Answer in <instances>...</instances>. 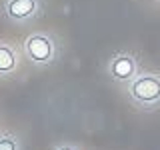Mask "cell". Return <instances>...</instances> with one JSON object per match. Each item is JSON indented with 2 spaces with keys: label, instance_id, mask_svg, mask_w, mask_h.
Wrapping results in <instances>:
<instances>
[{
  "label": "cell",
  "instance_id": "cell-7",
  "mask_svg": "<svg viewBox=\"0 0 160 150\" xmlns=\"http://www.w3.org/2000/svg\"><path fill=\"white\" fill-rule=\"evenodd\" d=\"M58 150H74V148H70V146H62V148H58Z\"/></svg>",
  "mask_w": 160,
  "mask_h": 150
},
{
  "label": "cell",
  "instance_id": "cell-2",
  "mask_svg": "<svg viewBox=\"0 0 160 150\" xmlns=\"http://www.w3.org/2000/svg\"><path fill=\"white\" fill-rule=\"evenodd\" d=\"M24 52L34 64H48L54 58V42L50 36L32 34L24 40Z\"/></svg>",
  "mask_w": 160,
  "mask_h": 150
},
{
  "label": "cell",
  "instance_id": "cell-1",
  "mask_svg": "<svg viewBox=\"0 0 160 150\" xmlns=\"http://www.w3.org/2000/svg\"><path fill=\"white\" fill-rule=\"evenodd\" d=\"M130 96L140 104H154L160 100V76L144 74L132 80L130 84Z\"/></svg>",
  "mask_w": 160,
  "mask_h": 150
},
{
  "label": "cell",
  "instance_id": "cell-3",
  "mask_svg": "<svg viewBox=\"0 0 160 150\" xmlns=\"http://www.w3.org/2000/svg\"><path fill=\"white\" fill-rule=\"evenodd\" d=\"M38 8V0H6L4 2V12L12 22H26V20L34 18Z\"/></svg>",
  "mask_w": 160,
  "mask_h": 150
},
{
  "label": "cell",
  "instance_id": "cell-5",
  "mask_svg": "<svg viewBox=\"0 0 160 150\" xmlns=\"http://www.w3.org/2000/svg\"><path fill=\"white\" fill-rule=\"evenodd\" d=\"M16 66H18V58L14 54V50L6 44H0V74L14 72Z\"/></svg>",
  "mask_w": 160,
  "mask_h": 150
},
{
  "label": "cell",
  "instance_id": "cell-6",
  "mask_svg": "<svg viewBox=\"0 0 160 150\" xmlns=\"http://www.w3.org/2000/svg\"><path fill=\"white\" fill-rule=\"evenodd\" d=\"M0 150H18V144L12 136H4L0 138Z\"/></svg>",
  "mask_w": 160,
  "mask_h": 150
},
{
  "label": "cell",
  "instance_id": "cell-4",
  "mask_svg": "<svg viewBox=\"0 0 160 150\" xmlns=\"http://www.w3.org/2000/svg\"><path fill=\"white\" fill-rule=\"evenodd\" d=\"M108 72L116 80H130L136 74V60L130 54H118V56L112 58V62L108 66Z\"/></svg>",
  "mask_w": 160,
  "mask_h": 150
}]
</instances>
